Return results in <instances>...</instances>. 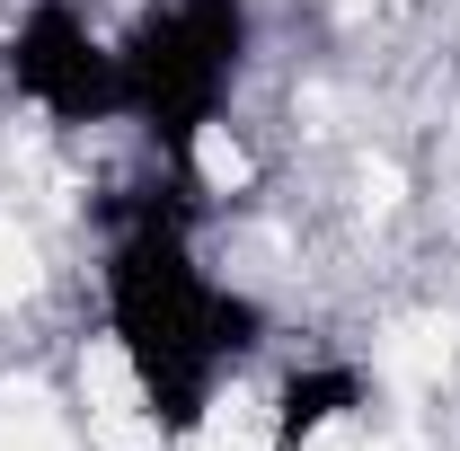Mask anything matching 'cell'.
Listing matches in <instances>:
<instances>
[{
    "label": "cell",
    "mask_w": 460,
    "mask_h": 451,
    "mask_svg": "<svg viewBox=\"0 0 460 451\" xmlns=\"http://www.w3.org/2000/svg\"><path fill=\"white\" fill-rule=\"evenodd\" d=\"M354 407H372V381L354 363H292L275 398H266V451H310L319 434H337Z\"/></svg>",
    "instance_id": "277c9868"
},
{
    "label": "cell",
    "mask_w": 460,
    "mask_h": 451,
    "mask_svg": "<svg viewBox=\"0 0 460 451\" xmlns=\"http://www.w3.org/2000/svg\"><path fill=\"white\" fill-rule=\"evenodd\" d=\"M257 45V9L248 0H142L133 27L115 36V71H124V124L151 133L160 169L195 177V151L213 142L230 89Z\"/></svg>",
    "instance_id": "7a4b0ae2"
},
{
    "label": "cell",
    "mask_w": 460,
    "mask_h": 451,
    "mask_svg": "<svg viewBox=\"0 0 460 451\" xmlns=\"http://www.w3.org/2000/svg\"><path fill=\"white\" fill-rule=\"evenodd\" d=\"M98 319L142 398L151 434L186 443L204 434L222 372L248 363L266 337V310L230 292L204 248H195V177L160 169L124 213H107V257H98Z\"/></svg>",
    "instance_id": "6da1fadb"
},
{
    "label": "cell",
    "mask_w": 460,
    "mask_h": 451,
    "mask_svg": "<svg viewBox=\"0 0 460 451\" xmlns=\"http://www.w3.org/2000/svg\"><path fill=\"white\" fill-rule=\"evenodd\" d=\"M0 89H9L18 107L71 124V133H89V124H124L115 36L89 27L80 0H27V9H18V27L0 36Z\"/></svg>",
    "instance_id": "3957f363"
}]
</instances>
